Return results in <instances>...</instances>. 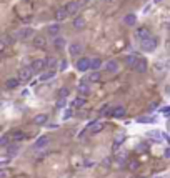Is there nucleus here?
I'll return each instance as SVG.
<instances>
[{
    "mask_svg": "<svg viewBox=\"0 0 170 178\" xmlns=\"http://www.w3.org/2000/svg\"><path fill=\"white\" fill-rule=\"evenodd\" d=\"M157 48V38L155 37H150L147 40H142V50L145 52H154Z\"/></svg>",
    "mask_w": 170,
    "mask_h": 178,
    "instance_id": "f257e3e1",
    "label": "nucleus"
},
{
    "mask_svg": "<svg viewBox=\"0 0 170 178\" xmlns=\"http://www.w3.org/2000/svg\"><path fill=\"white\" fill-rule=\"evenodd\" d=\"M30 67L34 68L35 73H44L45 67H47V60H44V58H37V60H34V62H32Z\"/></svg>",
    "mask_w": 170,
    "mask_h": 178,
    "instance_id": "f03ea898",
    "label": "nucleus"
},
{
    "mask_svg": "<svg viewBox=\"0 0 170 178\" xmlns=\"http://www.w3.org/2000/svg\"><path fill=\"white\" fill-rule=\"evenodd\" d=\"M69 52H70V55L72 57H80L82 55V52H83V45L80 44V42H73V44H70Z\"/></svg>",
    "mask_w": 170,
    "mask_h": 178,
    "instance_id": "7ed1b4c3",
    "label": "nucleus"
},
{
    "mask_svg": "<svg viewBox=\"0 0 170 178\" xmlns=\"http://www.w3.org/2000/svg\"><path fill=\"white\" fill-rule=\"evenodd\" d=\"M34 68H32V67H25V68H22V70H20V72H19V78H20V80H22V82H28V80H30V78H32V75H34Z\"/></svg>",
    "mask_w": 170,
    "mask_h": 178,
    "instance_id": "20e7f679",
    "label": "nucleus"
},
{
    "mask_svg": "<svg viewBox=\"0 0 170 178\" xmlns=\"http://www.w3.org/2000/svg\"><path fill=\"white\" fill-rule=\"evenodd\" d=\"M32 35H34V28H30V27L20 28V30L17 32V38H20V40H27V38H30Z\"/></svg>",
    "mask_w": 170,
    "mask_h": 178,
    "instance_id": "39448f33",
    "label": "nucleus"
},
{
    "mask_svg": "<svg viewBox=\"0 0 170 178\" xmlns=\"http://www.w3.org/2000/svg\"><path fill=\"white\" fill-rule=\"evenodd\" d=\"M148 68V63L145 58H139V62L135 63V67H133V70H135L137 73H145Z\"/></svg>",
    "mask_w": 170,
    "mask_h": 178,
    "instance_id": "423d86ee",
    "label": "nucleus"
},
{
    "mask_svg": "<svg viewBox=\"0 0 170 178\" xmlns=\"http://www.w3.org/2000/svg\"><path fill=\"white\" fill-rule=\"evenodd\" d=\"M77 70H79V72H87V70H90V60L82 57V58L77 62Z\"/></svg>",
    "mask_w": 170,
    "mask_h": 178,
    "instance_id": "0eeeda50",
    "label": "nucleus"
},
{
    "mask_svg": "<svg viewBox=\"0 0 170 178\" xmlns=\"http://www.w3.org/2000/svg\"><path fill=\"white\" fill-rule=\"evenodd\" d=\"M48 143H50V137H47V135H42V137H38L37 140H35L34 147H35V148H44V147H47Z\"/></svg>",
    "mask_w": 170,
    "mask_h": 178,
    "instance_id": "6e6552de",
    "label": "nucleus"
},
{
    "mask_svg": "<svg viewBox=\"0 0 170 178\" xmlns=\"http://www.w3.org/2000/svg\"><path fill=\"white\" fill-rule=\"evenodd\" d=\"M105 70H107L108 73H115L119 72V63H117V60H107V62L104 63Z\"/></svg>",
    "mask_w": 170,
    "mask_h": 178,
    "instance_id": "1a4fd4ad",
    "label": "nucleus"
},
{
    "mask_svg": "<svg viewBox=\"0 0 170 178\" xmlns=\"http://www.w3.org/2000/svg\"><path fill=\"white\" fill-rule=\"evenodd\" d=\"M65 9H67V12H69V15H75L80 9V2H69Z\"/></svg>",
    "mask_w": 170,
    "mask_h": 178,
    "instance_id": "9d476101",
    "label": "nucleus"
},
{
    "mask_svg": "<svg viewBox=\"0 0 170 178\" xmlns=\"http://www.w3.org/2000/svg\"><path fill=\"white\" fill-rule=\"evenodd\" d=\"M77 90H79L80 97H87V95L90 93V87H88V83H87V82H80V83H79V87H77Z\"/></svg>",
    "mask_w": 170,
    "mask_h": 178,
    "instance_id": "9b49d317",
    "label": "nucleus"
},
{
    "mask_svg": "<svg viewBox=\"0 0 170 178\" xmlns=\"http://www.w3.org/2000/svg\"><path fill=\"white\" fill-rule=\"evenodd\" d=\"M20 82L22 80H20L19 77H12V78H9V80L5 82V87L9 88V90H13V88H17L20 85Z\"/></svg>",
    "mask_w": 170,
    "mask_h": 178,
    "instance_id": "f8f14e48",
    "label": "nucleus"
},
{
    "mask_svg": "<svg viewBox=\"0 0 170 178\" xmlns=\"http://www.w3.org/2000/svg\"><path fill=\"white\" fill-rule=\"evenodd\" d=\"M104 128H105V123H102V122H94V123L90 125V133H92V135L100 133Z\"/></svg>",
    "mask_w": 170,
    "mask_h": 178,
    "instance_id": "ddd939ff",
    "label": "nucleus"
},
{
    "mask_svg": "<svg viewBox=\"0 0 170 178\" xmlns=\"http://www.w3.org/2000/svg\"><path fill=\"white\" fill-rule=\"evenodd\" d=\"M137 37H139L140 40H147V38L152 37V33H150V30H148V28L142 27V28H139V30H137Z\"/></svg>",
    "mask_w": 170,
    "mask_h": 178,
    "instance_id": "4468645a",
    "label": "nucleus"
},
{
    "mask_svg": "<svg viewBox=\"0 0 170 178\" xmlns=\"http://www.w3.org/2000/svg\"><path fill=\"white\" fill-rule=\"evenodd\" d=\"M135 22H137V15L135 13H127V15L123 17V23L129 25V27H133L135 25Z\"/></svg>",
    "mask_w": 170,
    "mask_h": 178,
    "instance_id": "2eb2a0df",
    "label": "nucleus"
},
{
    "mask_svg": "<svg viewBox=\"0 0 170 178\" xmlns=\"http://www.w3.org/2000/svg\"><path fill=\"white\" fill-rule=\"evenodd\" d=\"M125 113H127V110L123 108V106H115V108L112 110L110 115L115 117V118H123V117H125Z\"/></svg>",
    "mask_w": 170,
    "mask_h": 178,
    "instance_id": "dca6fc26",
    "label": "nucleus"
},
{
    "mask_svg": "<svg viewBox=\"0 0 170 178\" xmlns=\"http://www.w3.org/2000/svg\"><path fill=\"white\" fill-rule=\"evenodd\" d=\"M25 138H27V133H25V131H22V130H15L12 133V140L17 141V143L22 141V140H25Z\"/></svg>",
    "mask_w": 170,
    "mask_h": 178,
    "instance_id": "f3484780",
    "label": "nucleus"
},
{
    "mask_svg": "<svg viewBox=\"0 0 170 178\" xmlns=\"http://www.w3.org/2000/svg\"><path fill=\"white\" fill-rule=\"evenodd\" d=\"M67 15H69V12H67L65 7H63V9H57V12H55V19H57V22H62V20H65Z\"/></svg>",
    "mask_w": 170,
    "mask_h": 178,
    "instance_id": "a211bd4d",
    "label": "nucleus"
},
{
    "mask_svg": "<svg viewBox=\"0 0 170 178\" xmlns=\"http://www.w3.org/2000/svg\"><path fill=\"white\" fill-rule=\"evenodd\" d=\"M85 25H87V22H85L83 17H77V19L73 20V28H75V30H82V28H85Z\"/></svg>",
    "mask_w": 170,
    "mask_h": 178,
    "instance_id": "6ab92c4d",
    "label": "nucleus"
},
{
    "mask_svg": "<svg viewBox=\"0 0 170 178\" xmlns=\"http://www.w3.org/2000/svg\"><path fill=\"white\" fill-rule=\"evenodd\" d=\"M19 145H17V141H13V143H10L9 147H7V153H9V156H15L17 153H19Z\"/></svg>",
    "mask_w": 170,
    "mask_h": 178,
    "instance_id": "aec40b11",
    "label": "nucleus"
},
{
    "mask_svg": "<svg viewBox=\"0 0 170 178\" xmlns=\"http://www.w3.org/2000/svg\"><path fill=\"white\" fill-rule=\"evenodd\" d=\"M47 120H48V117L45 115V113H40V115H37L34 118V123H35V125H45Z\"/></svg>",
    "mask_w": 170,
    "mask_h": 178,
    "instance_id": "412c9836",
    "label": "nucleus"
},
{
    "mask_svg": "<svg viewBox=\"0 0 170 178\" xmlns=\"http://www.w3.org/2000/svg\"><path fill=\"white\" fill-rule=\"evenodd\" d=\"M100 78H102L100 72H98V70H94V72L88 75V82H92V83H97V82H100Z\"/></svg>",
    "mask_w": 170,
    "mask_h": 178,
    "instance_id": "4be33fe9",
    "label": "nucleus"
},
{
    "mask_svg": "<svg viewBox=\"0 0 170 178\" xmlns=\"http://www.w3.org/2000/svg\"><path fill=\"white\" fill-rule=\"evenodd\" d=\"M54 45H55L57 50H62V48L65 47V38H62V37H55V38H54Z\"/></svg>",
    "mask_w": 170,
    "mask_h": 178,
    "instance_id": "5701e85b",
    "label": "nucleus"
},
{
    "mask_svg": "<svg viewBox=\"0 0 170 178\" xmlns=\"http://www.w3.org/2000/svg\"><path fill=\"white\" fill-rule=\"evenodd\" d=\"M102 65H104V63H102V60L97 58V57H95L94 60H90V68H92V70H100Z\"/></svg>",
    "mask_w": 170,
    "mask_h": 178,
    "instance_id": "b1692460",
    "label": "nucleus"
},
{
    "mask_svg": "<svg viewBox=\"0 0 170 178\" xmlns=\"http://www.w3.org/2000/svg\"><path fill=\"white\" fill-rule=\"evenodd\" d=\"M54 77H55V70L44 72V73H40V82H47V80H50V78H54Z\"/></svg>",
    "mask_w": 170,
    "mask_h": 178,
    "instance_id": "393cba45",
    "label": "nucleus"
},
{
    "mask_svg": "<svg viewBox=\"0 0 170 178\" xmlns=\"http://www.w3.org/2000/svg\"><path fill=\"white\" fill-rule=\"evenodd\" d=\"M137 62H139V55H129V57L125 58V63H127L129 67H135Z\"/></svg>",
    "mask_w": 170,
    "mask_h": 178,
    "instance_id": "a878e982",
    "label": "nucleus"
},
{
    "mask_svg": "<svg viewBox=\"0 0 170 178\" xmlns=\"http://www.w3.org/2000/svg\"><path fill=\"white\" fill-rule=\"evenodd\" d=\"M58 32H60V25H57V23H55V25H50V27H48V33H50L54 38L58 37Z\"/></svg>",
    "mask_w": 170,
    "mask_h": 178,
    "instance_id": "bb28decb",
    "label": "nucleus"
},
{
    "mask_svg": "<svg viewBox=\"0 0 170 178\" xmlns=\"http://www.w3.org/2000/svg\"><path fill=\"white\" fill-rule=\"evenodd\" d=\"M147 135H148V137H154L155 140H162V138H164V133H160L158 130H150Z\"/></svg>",
    "mask_w": 170,
    "mask_h": 178,
    "instance_id": "cd10ccee",
    "label": "nucleus"
},
{
    "mask_svg": "<svg viewBox=\"0 0 170 178\" xmlns=\"http://www.w3.org/2000/svg\"><path fill=\"white\" fill-rule=\"evenodd\" d=\"M123 141H125V135H123V133H119V135L115 137V140H113V147L117 148L120 143H123Z\"/></svg>",
    "mask_w": 170,
    "mask_h": 178,
    "instance_id": "c85d7f7f",
    "label": "nucleus"
},
{
    "mask_svg": "<svg viewBox=\"0 0 170 178\" xmlns=\"http://www.w3.org/2000/svg\"><path fill=\"white\" fill-rule=\"evenodd\" d=\"M57 95H58V98H67V97H69V88H67V87H62V88L58 90V93H57Z\"/></svg>",
    "mask_w": 170,
    "mask_h": 178,
    "instance_id": "c756f323",
    "label": "nucleus"
},
{
    "mask_svg": "<svg viewBox=\"0 0 170 178\" xmlns=\"http://www.w3.org/2000/svg\"><path fill=\"white\" fill-rule=\"evenodd\" d=\"M12 44H13V38L10 37V35H3L2 37V45L7 47V45H12Z\"/></svg>",
    "mask_w": 170,
    "mask_h": 178,
    "instance_id": "7c9ffc66",
    "label": "nucleus"
},
{
    "mask_svg": "<svg viewBox=\"0 0 170 178\" xmlns=\"http://www.w3.org/2000/svg\"><path fill=\"white\" fill-rule=\"evenodd\" d=\"M154 122V118H150V117H139L137 118V123H150Z\"/></svg>",
    "mask_w": 170,
    "mask_h": 178,
    "instance_id": "2f4dec72",
    "label": "nucleus"
},
{
    "mask_svg": "<svg viewBox=\"0 0 170 178\" xmlns=\"http://www.w3.org/2000/svg\"><path fill=\"white\" fill-rule=\"evenodd\" d=\"M35 45H37V47H45V38L44 37H37L35 38Z\"/></svg>",
    "mask_w": 170,
    "mask_h": 178,
    "instance_id": "473e14b6",
    "label": "nucleus"
},
{
    "mask_svg": "<svg viewBox=\"0 0 170 178\" xmlns=\"http://www.w3.org/2000/svg\"><path fill=\"white\" fill-rule=\"evenodd\" d=\"M72 115H73V112L70 108H67L65 112H63V115H62V118L63 120H69V118H72Z\"/></svg>",
    "mask_w": 170,
    "mask_h": 178,
    "instance_id": "72a5a7b5",
    "label": "nucleus"
},
{
    "mask_svg": "<svg viewBox=\"0 0 170 178\" xmlns=\"http://www.w3.org/2000/svg\"><path fill=\"white\" fill-rule=\"evenodd\" d=\"M10 138H12V137H2L0 145H2V147H9V145H10Z\"/></svg>",
    "mask_w": 170,
    "mask_h": 178,
    "instance_id": "f704fd0d",
    "label": "nucleus"
},
{
    "mask_svg": "<svg viewBox=\"0 0 170 178\" xmlns=\"http://www.w3.org/2000/svg\"><path fill=\"white\" fill-rule=\"evenodd\" d=\"M10 176V172L7 168H0V178H9Z\"/></svg>",
    "mask_w": 170,
    "mask_h": 178,
    "instance_id": "c9c22d12",
    "label": "nucleus"
},
{
    "mask_svg": "<svg viewBox=\"0 0 170 178\" xmlns=\"http://www.w3.org/2000/svg\"><path fill=\"white\" fill-rule=\"evenodd\" d=\"M67 68H69L67 60H62V62H60V65H58V70H60V72H63V70H67Z\"/></svg>",
    "mask_w": 170,
    "mask_h": 178,
    "instance_id": "e433bc0d",
    "label": "nucleus"
},
{
    "mask_svg": "<svg viewBox=\"0 0 170 178\" xmlns=\"http://www.w3.org/2000/svg\"><path fill=\"white\" fill-rule=\"evenodd\" d=\"M65 105H67V98H58V102H57V108H63Z\"/></svg>",
    "mask_w": 170,
    "mask_h": 178,
    "instance_id": "4c0bfd02",
    "label": "nucleus"
},
{
    "mask_svg": "<svg viewBox=\"0 0 170 178\" xmlns=\"http://www.w3.org/2000/svg\"><path fill=\"white\" fill-rule=\"evenodd\" d=\"M160 112L164 113L165 117H170V106H162V108H160Z\"/></svg>",
    "mask_w": 170,
    "mask_h": 178,
    "instance_id": "58836bf2",
    "label": "nucleus"
},
{
    "mask_svg": "<svg viewBox=\"0 0 170 178\" xmlns=\"http://www.w3.org/2000/svg\"><path fill=\"white\" fill-rule=\"evenodd\" d=\"M73 105H75V106H83L85 105V100H83V98H77V100L73 102Z\"/></svg>",
    "mask_w": 170,
    "mask_h": 178,
    "instance_id": "ea45409f",
    "label": "nucleus"
},
{
    "mask_svg": "<svg viewBox=\"0 0 170 178\" xmlns=\"http://www.w3.org/2000/svg\"><path fill=\"white\" fill-rule=\"evenodd\" d=\"M47 65L50 67L52 70H54V67H55V60H54V58H48V60H47Z\"/></svg>",
    "mask_w": 170,
    "mask_h": 178,
    "instance_id": "a19ab883",
    "label": "nucleus"
},
{
    "mask_svg": "<svg viewBox=\"0 0 170 178\" xmlns=\"http://www.w3.org/2000/svg\"><path fill=\"white\" fill-rule=\"evenodd\" d=\"M102 165H104V166H108V165H110V158H105L104 162H102Z\"/></svg>",
    "mask_w": 170,
    "mask_h": 178,
    "instance_id": "79ce46f5",
    "label": "nucleus"
},
{
    "mask_svg": "<svg viewBox=\"0 0 170 178\" xmlns=\"http://www.w3.org/2000/svg\"><path fill=\"white\" fill-rule=\"evenodd\" d=\"M137 166H139V163H137V162H133V163H130V168H137Z\"/></svg>",
    "mask_w": 170,
    "mask_h": 178,
    "instance_id": "37998d69",
    "label": "nucleus"
},
{
    "mask_svg": "<svg viewBox=\"0 0 170 178\" xmlns=\"http://www.w3.org/2000/svg\"><path fill=\"white\" fill-rule=\"evenodd\" d=\"M164 155L167 156V158H170V147L167 148V150H165V153H164Z\"/></svg>",
    "mask_w": 170,
    "mask_h": 178,
    "instance_id": "c03bdc74",
    "label": "nucleus"
},
{
    "mask_svg": "<svg viewBox=\"0 0 170 178\" xmlns=\"http://www.w3.org/2000/svg\"><path fill=\"white\" fill-rule=\"evenodd\" d=\"M155 108H157V103H152V105H150V112H154Z\"/></svg>",
    "mask_w": 170,
    "mask_h": 178,
    "instance_id": "a18cd8bd",
    "label": "nucleus"
},
{
    "mask_svg": "<svg viewBox=\"0 0 170 178\" xmlns=\"http://www.w3.org/2000/svg\"><path fill=\"white\" fill-rule=\"evenodd\" d=\"M7 162H9V158H7V156H3V158H2V165H7Z\"/></svg>",
    "mask_w": 170,
    "mask_h": 178,
    "instance_id": "49530a36",
    "label": "nucleus"
},
{
    "mask_svg": "<svg viewBox=\"0 0 170 178\" xmlns=\"http://www.w3.org/2000/svg\"><path fill=\"white\" fill-rule=\"evenodd\" d=\"M162 2V0H155V3H160Z\"/></svg>",
    "mask_w": 170,
    "mask_h": 178,
    "instance_id": "de8ad7c7",
    "label": "nucleus"
},
{
    "mask_svg": "<svg viewBox=\"0 0 170 178\" xmlns=\"http://www.w3.org/2000/svg\"><path fill=\"white\" fill-rule=\"evenodd\" d=\"M168 130H170V123H168Z\"/></svg>",
    "mask_w": 170,
    "mask_h": 178,
    "instance_id": "09e8293b",
    "label": "nucleus"
},
{
    "mask_svg": "<svg viewBox=\"0 0 170 178\" xmlns=\"http://www.w3.org/2000/svg\"><path fill=\"white\" fill-rule=\"evenodd\" d=\"M157 178H162V176H157Z\"/></svg>",
    "mask_w": 170,
    "mask_h": 178,
    "instance_id": "8fccbe9b",
    "label": "nucleus"
},
{
    "mask_svg": "<svg viewBox=\"0 0 170 178\" xmlns=\"http://www.w3.org/2000/svg\"><path fill=\"white\" fill-rule=\"evenodd\" d=\"M83 2H85V0H83Z\"/></svg>",
    "mask_w": 170,
    "mask_h": 178,
    "instance_id": "3c124183",
    "label": "nucleus"
}]
</instances>
